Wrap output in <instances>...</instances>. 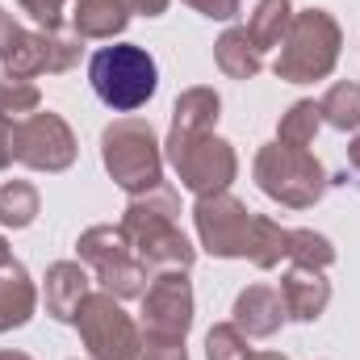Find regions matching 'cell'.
I'll return each instance as SVG.
<instances>
[{
  "label": "cell",
  "instance_id": "9c48e42d",
  "mask_svg": "<svg viewBox=\"0 0 360 360\" xmlns=\"http://www.w3.org/2000/svg\"><path fill=\"white\" fill-rule=\"evenodd\" d=\"M193 226H197V239H201V248L210 256H218V260H248L252 231H256V214L239 197L214 193V197H197Z\"/></svg>",
  "mask_w": 360,
  "mask_h": 360
},
{
  "label": "cell",
  "instance_id": "1f68e13d",
  "mask_svg": "<svg viewBox=\"0 0 360 360\" xmlns=\"http://www.w3.org/2000/svg\"><path fill=\"white\" fill-rule=\"evenodd\" d=\"M13 122H17V117L0 113V168L17 164V160H13Z\"/></svg>",
  "mask_w": 360,
  "mask_h": 360
},
{
  "label": "cell",
  "instance_id": "ac0fdd59",
  "mask_svg": "<svg viewBox=\"0 0 360 360\" xmlns=\"http://www.w3.org/2000/svg\"><path fill=\"white\" fill-rule=\"evenodd\" d=\"M222 117V96L214 89H184L172 105V130L168 134H210Z\"/></svg>",
  "mask_w": 360,
  "mask_h": 360
},
{
  "label": "cell",
  "instance_id": "d6a6232c",
  "mask_svg": "<svg viewBox=\"0 0 360 360\" xmlns=\"http://www.w3.org/2000/svg\"><path fill=\"white\" fill-rule=\"evenodd\" d=\"M168 4L172 0H126V8L130 13H143V17H160V13H168Z\"/></svg>",
  "mask_w": 360,
  "mask_h": 360
},
{
  "label": "cell",
  "instance_id": "44dd1931",
  "mask_svg": "<svg viewBox=\"0 0 360 360\" xmlns=\"http://www.w3.org/2000/svg\"><path fill=\"white\" fill-rule=\"evenodd\" d=\"M42 210V197L30 180H4L0 184V222L13 231H25Z\"/></svg>",
  "mask_w": 360,
  "mask_h": 360
},
{
  "label": "cell",
  "instance_id": "83f0119b",
  "mask_svg": "<svg viewBox=\"0 0 360 360\" xmlns=\"http://www.w3.org/2000/svg\"><path fill=\"white\" fill-rule=\"evenodd\" d=\"M134 360H188L184 340H160V335H143L139 356Z\"/></svg>",
  "mask_w": 360,
  "mask_h": 360
},
{
  "label": "cell",
  "instance_id": "836d02e7",
  "mask_svg": "<svg viewBox=\"0 0 360 360\" xmlns=\"http://www.w3.org/2000/svg\"><path fill=\"white\" fill-rule=\"evenodd\" d=\"M348 164H352V168L360 172V134L352 139V147H348Z\"/></svg>",
  "mask_w": 360,
  "mask_h": 360
},
{
  "label": "cell",
  "instance_id": "f1b7e54d",
  "mask_svg": "<svg viewBox=\"0 0 360 360\" xmlns=\"http://www.w3.org/2000/svg\"><path fill=\"white\" fill-rule=\"evenodd\" d=\"M21 13H30V21H38V30H59L63 25V4L68 0H17Z\"/></svg>",
  "mask_w": 360,
  "mask_h": 360
},
{
  "label": "cell",
  "instance_id": "8d00e7d4",
  "mask_svg": "<svg viewBox=\"0 0 360 360\" xmlns=\"http://www.w3.org/2000/svg\"><path fill=\"white\" fill-rule=\"evenodd\" d=\"M0 360H34V356H25V352H0Z\"/></svg>",
  "mask_w": 360,
  "mask_h": 360
},
{
  "label": "cell",
  "instance_id": "4fadbf2b",
  "mask_svg": "<svg viewBox=\"0 0 360 360\" xmlns=\"http://www.w3.org/2000/svg\"><path fill=\"white\" fill-rule=\"evenodd\" d=\"M235 327L248 335V340H269L281 331V323L289 319L285 314V302H281V289L272 285H248L239 297H235Z\"/></svg>",
  "mask_w": 360,
  "mask_h": 360
},
{
  "label": "cell",
  "instance_id": "ffe728a7",
  "mask_svg": "<svg viewBox=\"0 0 360 360\" xmlns=\"http://www.w3.org/2000/svg\"><path fill=\"white\" fill-rule=\"evenodd\" d=\"M289 25H293V4H289V0H260L256 13H252V21H248L243 30H248V38L256 42V51L264 55V51H281Z\"/></svg>",
  "mask_w": 360,
  "mask_h": 360
},
{
  "label": "cell",
  "instance_id": "cb8c5ba5",
  "mask_svg": "<svg viewBox=\"0 0 360 360\" xmlns=\"http://www.w3.org/2000/svg\"><path fill=\"white\" fill-rule=\"evenodd\" d=\"M319 113L335 130H360V84H352V80L331 84L327 96L319 101Z\"/></svg>",
  "mask_w": 360,
  "mask_h": 360
},
{
  "label": "cell",
  "instance_id": "5bb4252c",
  "mask_svg": "<svg viewBox=\"0 0 360 360\" xmlns=\"http://www.w3.org/2000/svg\"><path fill=\"white\" fill-rule=\"evenodd\" d=\"M89 297V272L80 260H55L46 269V289H42V302H46V314L59 319V323H76V310L80 302Z\"/></svg>",
  "mask_w": 360,
  "mask_h": 360
},
{
  "label": "cell",
  "instance_id": "3957f363",
  "mask_svg": "<svg viewBox=\"0 0 360 360\" xmlns=\"http://www.w3.org/2000/svg\"><path fill=\"white\" fill-rule=\"evenodd\" d=\"M101 164L113 176V184L126 188L130 197L164 184V147H160L151 122H143V117H117L105 126Z\"/></svg>",
  "mask_w": 360,
  "mask_h": 360
},
{
  "label": "cell",
  "instance_id": "277c9868",
  "mask_svg": "<svg viewBox=\"0 0 360 360\" xmlns=\"http://www.w3.org/2000/svg\"><path fill=\"white\" fill-rule=\"evenodd\" d=\"M89 84L101 96V105H109L113 113H134L155 96L160 68L143 46L117 42V46H101L89 59Z\"/></svg>",
  "mask_w": 360,
  "mask_h": 360
},
{
  "label": "cell",
  "instance_id": "52a82bcc",
  "mask_svg": "<svg viewBox=\"0 0 360 360\" xmlns=\"http://www.w3.org/2000/svg\"><path fill=\"white\" fill-rule=\"evenodd\" d=\"M76 252H80V260L92 269V276L101 281V289L113 293L117 302L147 293V272L151 269L134 256V248H130V239L122 235V226H109V222L89 226V231L80 235Z\"/></svg>",
  "mask_w": 360,
  "mask_h": 360
},
{
  "label": "cell",
  "instance_id": "603a6c76",
  "mask_svg": "<svg viewBox=\"0 0 360 360\" xmlns=\"http://www.w3.org/2000/svg\"><path fill=\"white\" fill-rule=\"evenodd\" d=\"M248 260L256 269H276L281 260H289V226H281V222H272L264 214H256V231H252Z\"/></svg>",
  "mask_w": 360,
  "mask_h": 360
},
{
  "label": "cell",
  "instance_id": "e0dca14e",
  "mask_svg": "<svg viewBox=\"0 0 360 360\" xmlns=\"http://www.w3.org/2000/svg\"><path fill=\"white\" fill-rule=\"evenodd\" d=\"M214 63L226 80H256L264 68V55L256 51V42L248 38L243 25H231L218 42H214Z\"/></svg>",
  "mask_w": 360,
  "mask_h": 360
},
{
  "label": "cell",
  "instance_id": "6da1fadb",
  "mask_svg": "<svg viewBox=\"0 0 360 360\" xmlns=\"http://www.w3.org/2000/svg\"><path fill=\"white\" fill-rule=\"evenodd\" d=\"M180 197L176 188H168V184H160V188H151V193H139V197H130V205H126V214H122V235L130 239V248H134V256L147 264L151 272H168V269H193V260H197V248L184 239V231H180Z\"/></svg>",
  "mask_w": 360,
  "mask_h": 360
},
{
  "label": "cell",
  "instance_id": "f546056e",
  "mask_svg": "<svg viewBox=\"0 0 360 360\" xmlns=\"http://www.w3.org/2000/svg\"><path fill=\"white\" fill-rule=\"evenodd\" d=\"M184 4H193V8H197L201 17H210V21H235L243 0H184Z\"/></svg>",
  "mask_w": 360,
  "mask_h": 360
},
{
  "label": "cell",
  "instance_id": "2e32d148",
  "mask_svg": "<svg viewBox=\"0 0 360 360\" xmlns=\"http://www.w3.org/2000/svg\"><path fill=\"white\" fill-rule=\"evenodd\" d=\"M34 310H38V289H34L30 272L17 260H8L0 269V335L25 327L34 319Z\"/></svg>",
  "mask_w": 360,
  "mask_h": 360
},
{
  "label": "cell",
  "instance_id": "5b68a950",
  "mask_svg": "<svg viewBox=\"0 0 360 360\" xmlns=\"http://www.w3.org/2000/svg\"><path fill=\"white\" fill-rule=\"evenodd\" d=\"M252 172H256V184L264 188V197L289 210H310L327 193V168L310 151H297V147H281V143L260 147Z\"/></svg>",
  "mask_w": 360,
  "mask_h": 360
},
{
  "label": "cell",
  "instance_id": "30bf717a",
  "mask_svg": "<svg viewBox=\"0 0 360 360\" xmlns=\"http://www.w3.org/2000/svg\"><path fill=\"white\" fill-rule=\"evenodd\" d=\"M13 160L34 172H68L76 164V134L59 113H30L13 122Z\"/></svg>",
  "mask_w": 360,
  "mask_h": 360
},
{
  "label": "cell",
  "instance_id": "8992f818",
  "mask_svg": "<svg viewBox=\"0 0 360 360\" xmlns=\"http://www.w3.org/2000/svg\"><path fill=\"white\" fill-rule=\"evenodd\" d=\"M164 155H168L176 180L197 197L226 193L231 180L239 176V155L218 134H168Z\"/></svg>",
  "mask_w": 360,
  "mask_h": 360
},
{
  "label": "cell",
  "instance_id": "9a60e30c",
  "mask_svg": "<svg viewBox=\"0 0 360 360\" xmlns=\"http://www.w3.org/2000/svg\"><path fill=\"white\" fill-rule=\"evenodd\" d=\"M281 302L293 323H314L331 302V281L314 269H289L281 276Z\"/></svg>",
  "mask_w": 360,
  "mask_h": 360
},
{
  "label": "cell",
  "instance_id": "7402d4cb",
  "mask_svg": "<svg viewBox=\"0 0 360 360\" xmlns=\"http://www.w3.org/2000/svg\"><path fill=\"white\" fill-rule=\"evenodd\" d=\"M319 126H323L319 101H297V105H289V113L281 117V126H276V143H281V147H297V151H306V147L314 143Z\"/></svg>",
  "mask_w": 360,
  "mask_h": 360
},
{
  "label": "cell",
  "instance_id": "4dcf8cb0",
  "mask_svg": "<svg viewBox=\"0 0 360 360\" xmlns=\"http://www.w3.org/2000/svg\"><path fill=\"white\" fill-rule=\"evenodd\" d=\"M17 38H21V25L13 21V13H4V8H0V63H4L8 55H13Z\"/></svg>",
  "mask_w": 360,
  "mask_h": 360
},
{
  "label": "cell",
  "instance_id": "8fae6325",
  "mask_svg": "<svg viewBox=\"0 0 360 360\" xmlns=\"http://www.w3.org/2000/svg\"><path fill=\"white\" fill-rule=\"evenodd\" d=\"M80 34H63V30H21L13 55L4 59V76L13 80H34V76H63L80 63Z\"/></svg>",
  "mask_w": 360,
  "mask_h": 360
},
{
  "label": "cell",
  "instance_id": "ba28073f",
  "mask_svg": "<svg viewBox=\"0 0 360 360\" xmlns=\"http://www.w3.org/2000/svg\"><path fill=\"white\" fill-rule=\"evenodd\" d=\"M76 331L84 340L92 360H134L139 356V344H143V331L139 323L122 310V302L113 293H89L76 310Z\"/></svg>",
  "mask_w": 360,
  "mask_h": 360
},
{
  "label": "cell",
  "instance_id": "d4e9b609",
  "mask_svg": "<svg viewBox=\"0 0 360 360\" xmlns=\"http://www.w3.org/2000/svg\"><path fill=\"white\" fill-rule=\"evenodd\" d=\"M289 264L327 272L335 264V248H331V239H323L314 231H289Z\"/></svg>",
  "mask_w": 360,
  "mask_h": 360
},
{
  "label": "cell",
  "instance_id": "4316f807",
  "mask_svg": "<svg viewBox=\"0 0 360 360\" xmlns=\"http://www.w3.org/2000/svg\"><path fill=\"white\" fill-rule=\"evenodd\" d=\"M38 105H42V92L34 80H13V76L0 80V113L30 117V113H38Z\"/></svg>",
  "mask_w": 360,
  "mask_h": 360
},
{
  "label": "cell",
  "instance_id": "e575fe53",
  "mask_svg": "<svg viewBox=\"0 0 360 360\" xmlns=\"http://www.w3.org/2000/svg\"><path fill=\"white\" fill-rule=\"evenodd\" d=\"M248 360H289V356H281V352H252Z\"/></svg>",
  "mask_w": 360,
  "mask_h": 360
},
{
  "label": "cell",
  "instance_id": "7a4b0ae2",
  "mask_svg": "<svg viewBox=\"0 0 360 360\" xmlns=\"http://www.w3.org/2000/svg\"><path fill=\"white\" fill-rule=\"evenodd\" d=\"M340 46H344L340 21L327 8H302V13H293V25L281 42V55H276L272 72L285 84L327 80L340 63Z\"/></svg>",
  "mask_w": 360,
  "mask_h": 360
},
{
  "label": "cell",
  "instance_id": "d6986e66",
  "mask_svg": "<svg viewBox=\"0 0 360 360\" xmlns=\"http://www.w3.org/2000/svg\"><path fill=\"white\" fill-rule=\"evenodd\" d=\"M130 25L126 0H76L72 4V30L80 38H117Z\"/></svg>",
  "mask_w": 360,
  "mask_h": 360
},
{
  "label": "cell",
  "instance_id": "484cf974",
  "mask_svg": "<svg viewBox=\"0 0 360 360\" xmlns=\"http://www.w3.org/2000/svg\"><path fill=\"white\" fill-rule=\"evenodd\" d=\"M248 335L235 327V323H214L210 335H205V360H248Z\"/></svg>",
  "mask_w": 360,
  "mask_h": 360
},
{
  "label": "cell",
  "instance_id": "d590c367",
  "mask_svg": "<svg viewBox=\"0 0 360 360\" xmlns=\"http://www.w3.org/2000/svg\"><path fill=\"white\" fill-rule=\"evenodd\" d=\"M8 260H13V252H8V243H4V235H0V269H4Z\"/></svg>",
  "mask_w": 360,
  "mask_h": 360
},
{
  "label": "cell",
  "instance_id": "7c38bea8",
  "mask_svg": "<svg viewBox=\"0 0 360 360\" xmlns=\"http://www.w3.org/2000/svg\"><path fill=\"white\" fill-rule=\"evenodd\" d=\"M193 327V285L184 269L155 272L143 293V335L184 340Z\"/></svg>",
  "mask_w": 360,
  "mask_h": 360
}]
</instances>
